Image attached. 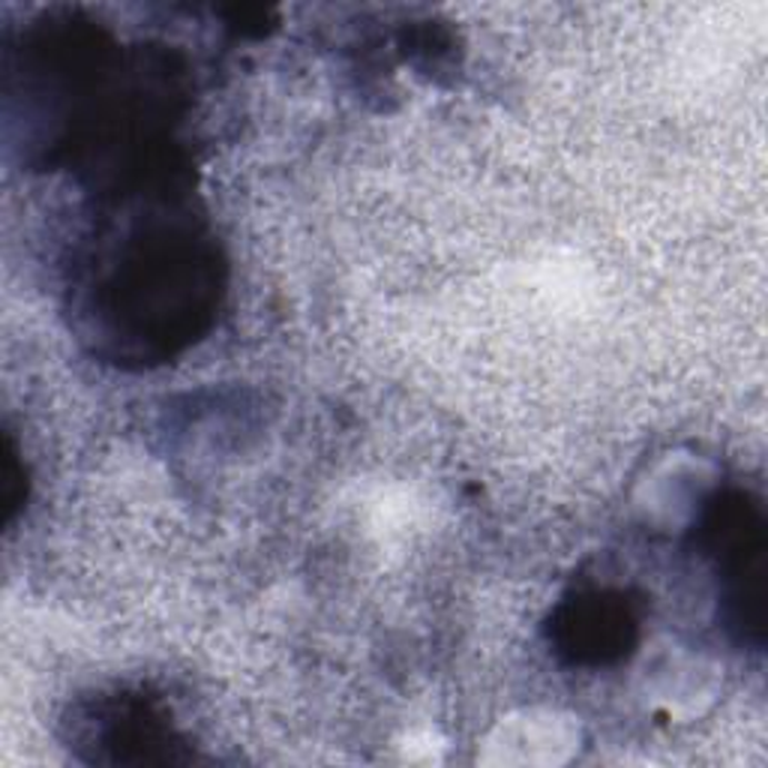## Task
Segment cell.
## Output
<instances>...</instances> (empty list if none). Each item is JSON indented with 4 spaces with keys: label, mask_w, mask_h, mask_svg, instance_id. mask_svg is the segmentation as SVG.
Instances as JSON below:
<instances>
[{
    "label": "cell",
    "mask_w": 768,
    "mask_h": 768,
    "mask_svg": "<svg viewBox=\"0 0 768 768\" xmlns=\"http://www.w3.org/2000/svg\"><path fill=\"white\" fill-rule=\"evenodd\" d=\"M420 510H423V505L415 499L411 489H388V492H381L379 499L372 501L370 531L381 543L406 540L409 538V531L420 526V517H423Z\"/></svg>",
    "instance_id": "cell-1"
},
{
    "label": "cell",
    "mask_w": 768,
    "mask_h": 768,
    "mask_svg": "<svg viewBox=\"0 0 768 768\" xmlns=\"http://www.w3.org/2000/svg\"><path fill=\"white\" fill-rule=\"evenodd\" d=\"M441 748H445V741H441L436 732H429V729L415 732V736L406 739V757L420 759V762H439Z\"/></svg>",
    "instance_id": "cell-2"
}]
</instances>
